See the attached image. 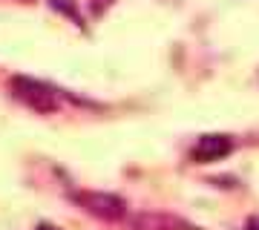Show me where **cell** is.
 Instances as JSON below:
<instances>
[{"mask_svg":"<svg viewBox=\"0 0 259 230\" xmlns=\"http://www.w3.org/2000/svg\"><path fill=\"white\" fill-rule=\"evenodd\" d=\"M12 95L20 104H26L29 110L40 112V115H52V112L61 110L58 92L52 86H47V83L35 81V78H26V75H15L12 78Z\"/></svg>","mask_w":259,"mask_h":230,"instance_id":"6da1fadb","label":"cell"},{"mask_svg":"<svg viewBox=\"0 0 259 230\" xmlns=\"http://www.w3.org/2000/svg\"><path fill=\"white\" fill-rule=\"evenodd\" d=\"M72 199L81 204L90 216H98V219H104V221H121V219H124V213H127L124 199H118V196H112V193L81 190V193H75Z\"/></svg>","mask_w":259,"mask_h":230,"instance_id":"7a4b0ae2","label":"cell"},{"mask_svg":"<svg viewBox=\"0 0 259 230\" xmlns=\"http://www.w3.org/2000/svg\"><path fill=\"white\" fill-rule=\"evenodd\" d=\"M231 153H233V141L228 135H202L196 141L190 158L196 164H207V161H219V158L231 156Z\"/></svg>","mask_w":259,"mask_h":230,"instance_id":"3957f363","label":"cell"},{"mask_svg":"<svg viewBox=\"0 0 259 230\" xmlns=\"http://www.w3.org/2000/svg\"><path fill=\"white\" fill-rule=\"evenodd\" d=\"M130 224H133V230H196L193 224H187L185 219L170 216V213H136Z\"/></svg>","mask_w":259,"mask_h":230,"instance_id":"277c9868","label":"cell"},{"mask_svg":"<svg viewBox=\"0 0 259 230\" xmlns=\"http://www.w3.org/2000/svg\"><path fill=\"white\" fill-rule=\"evenodd\" d=\"M49 6H52V9H58L61 15H66L72 23L83 26V18H81V12H78V6H75V0H49Z\"/></svg>","mask_w":259,"mask_h":230,"instance_id":"5b68a950","label":"cell"},{"mask_svg":"<svg viewBox=\"0 0 259 230\" xmlns=\"http://www.w3.org/2000/svg\"><path fill=\"white\" fill-rule=\"evenodd\" d=\"M245 230H259V216H250V219L245 221Z\"/></svg>","mask_w":259,"mask_h":230,"instance_id":"8992f818","label":"cell"},{"mask_svg":"<svg viewBox=\"0 0 259 230\" xmlns=\"http://www.w3.org/2000/svg\"><path fill=\"white\" fill-rule=\"evenodd\" d=\"M37 230H58V227H49V224H40Z\"/></svg>","mask_w":259,"mask_h":230,"instance_id":"52a82bcc","label":"cell"}]
</instances>
